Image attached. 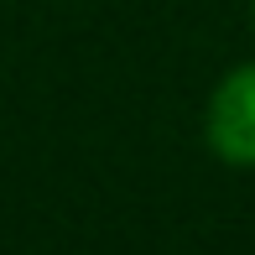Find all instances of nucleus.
<instances>
[{"label":"nucleus","mask_w":255,"mask_h":255,"mask_svg":"<svg viewBox=\"0 0 255 255\" xmlns=\"http://www.w3.org/2000/svg\"><path fill=\"white\" fill-rule=\"evenodd\" d=\"M250 10H255V0H250Z\"/></svg>","instance_id":"f03ea898"},{"label":"nucleus","mask_w":255,"mask_h":255,"mask_svg":"<svg viewBox=\"0 0 255 255\" xmlns=\"http://www.w3.org/2000/svg\"><path fill=\"white\" fill-rule=\"evenodd\" d=\"M208 151L229 167H255V63L229 68L208 94L203 115Z\"/></svg>","instance_id":"f257e3e1"}]
</instances>
